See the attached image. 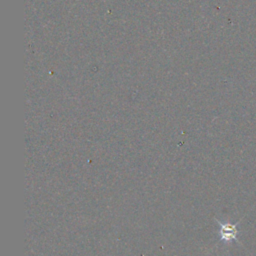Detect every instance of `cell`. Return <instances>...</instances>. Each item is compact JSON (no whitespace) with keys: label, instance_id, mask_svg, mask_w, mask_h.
<instances>
[{"label":"cell","instance_id":"obj_1","mask_svg":"<svg viewBox=\"0 0 256 256\" xmlns=\"http://www.w3.org/2000/svg\"><path fill=\"white\" fill-rule=\"evenodd\" d=\"M216 222L219 225V237L222 242L225 244H230L233 241H238V235H239V230H238V224L240 221L237 223H230V222H222L216 219Z\"/></svg>","mask_w":256,"mask_h":256}]
</instances>
